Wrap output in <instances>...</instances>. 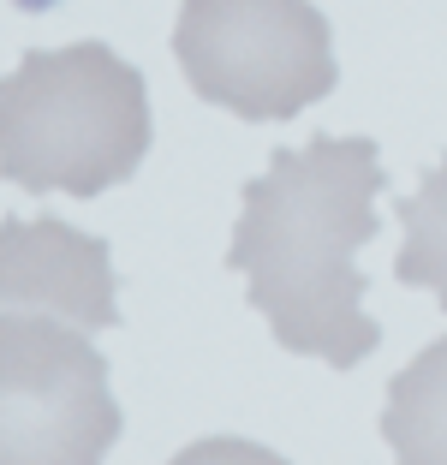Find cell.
<instances>
[{
	"instance_id": "6da1fadb",
	"label": "cell",
	"mask_w": 447,
	"mask_h": 465,
	"mask_svg": "<svg viewBox=\"0 0 447 465\" xmlns=\"http://www.w3.org/2000/svg\"><path fill=\"white\" fill-rule=\"evenodd\" d=\"M382 185L376 143L334 132H316L304 150H274L244 185L227 269L244 274V299L286 352L353 370L382 346V322L364 316L370 281L353 262L382 232Z\"/></svg>"
},
{
	"instance_id": "7a4b0ae2",
	"label": "cell",
	"mask_w": 447,
	"mask_h": 465,
	"mask_svg": "<svg viewBox=\"0 0 447 465\" xmlns=\"http://www.w3.org/2000/svg\"><path fill=\"white\" fill-rule=\"evenodd\" d=\"M149 84L108 42L30 48L0 78V179L30 197H102L149 155Z\"/></svg>"
},
{
	"instance_id": "3957f363",
	"label": "cell",
	"mask_w": 447,
	"mask_h": 465,
	"mask_svg": "<svg viewBox=\"0 0 447 465\" xmlns=\"http://www.w3.org/2000/svg\"><path fill=\"white\" fill-rule=\"evenodd\" d=\"M174 54L209 108L257 125L293 120L340 84L334 30L311 0H185Z\"/></svg>"
},
{
	"instance_id": "277c9868",
	"label": "cell",
	"mask_w": 447,
	"mask_h": 465,
	"mask_svg": "<svg viewBox=\"0 0 447 465\" xmlns=\"http://www.w3.org/2000/svg\"><path fill=\"white\" fill-rule=\"evenodd\" d=\"M125 418L108 358L60 316H0V465H102Z\"/></svg>"
},
{
	"instance_id": "5b68a950",
	"label": "cell",
	"mask_w": 447,
	"mask_h": 465,
	"mask_svg": "<svg viewBox=\"0 0 447 465\" xmlns=\"http://www.w3.org/2000/svg\"><path fill=\"white\" fill-rule=\"evenodd\" d=\"M114 257L84 227L60 215L0 221V316H60L84 334L120 329Z\"/></svg>"
},
{
	"instance_id": "8992f818",
	"label": "cell",
	"mask_w": 447,
	"mask_h": 465,
	"mask_svg": "<svg viewBox=\"0 0 447 465\" xmlns=\"http://www.w3.org/2000/svg\"><path fill=\"white\" fill-rule=\"evenodd\" d=\"M382 436L400 465H447V334L388 382Z\"/></svg>"
},
{
	"instance_id": "52a82bcc",
	"label": "cell",
	"mask_w": 447,
	"mask_h": 465,
	"mask_svg": "<svg viewBox=\"0 0 447 465\" xmlns=\"http://www.w3.org/2000/svg\"><path fill=\"white\" fill-rule=\"evenodd\" d=\"M393 215L406 227V245H400L393 274L406 287H430L435 304L447 311V155L418 179V192L393 203Z\"/></svg>"
},
{
	"instance_id": "ba28073f",
	"label": "cell",
	"mask_w": 447,
	"mask_h": 465,
	"mask_svg": "<svg viewBox=\"0 0 447 465\" xmlns=\"http://www.w3.org/2000/svg\"><path fill=\"white\" fill-rule=\"evenodd\" d=\"M167 465H293V460H281L274 448H257L244 436H204L191 448H179Z\"/></svg>"
}]
</instances>
